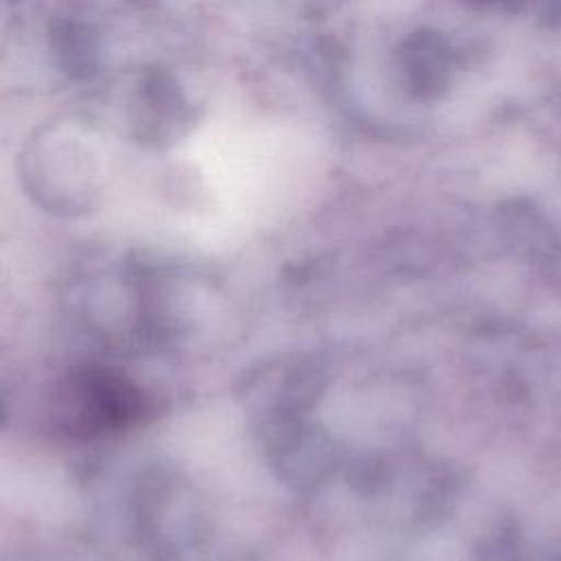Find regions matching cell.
<instances>
[{
	"label": "cell",
	"instance_id": "cell-4",
	"mask_svg": "<svg viewBox=\"0 0 561 561\" xmlns=\"http://www.w3.org/2000/svg\"><path fill=\"white\" fill-rule=\"evenodd\" d=\"M50 48L59 68L72 79H92L101 70V37L77 18H59L50 26Z\"/></svg>",
	"mask_w": 561,
	"mask_h": 561
},
{
	"label": "cell",
	"instance_id": "cell-3",
	"mask_svg": "<svg viewBox=\"0 0 561 561\" xmlns=\"http://www.w3.org/2000/svg\"><path fill=\"white\" fill-rule=\"evenodd\" d=\"M449 53L440 33L414 31L405 35L394 50V70L403 90L421 101L440 96L451 75Z\"/></svg>",
	"mask_w": 561,
	"mask_h": 561
},
{
	"label": "cell",
	"instance_id": "cell-2",
	"mask_svg": "<svg viewBox=\"0 0 561 561\" xmlns=\"http://www.w3.org/2000/svg\"><path fill=\"white\" fill-rule=\"evenodd\" d=\"M129 134L145 147H171L197 123V107L178 77L160 66L142 68L125 107Z\"/></svg>",
	"mask_w": 561,
	"mask_h": 561
},
{
	"label": "cell",
	"instance_id": "cell-1",
	"mask_svg": "<svg viewBox=\"0 0 561 561\" xmlns=\"http://www.w3.org/2000/svg\"><path fill=\"white\" fill-rule=\"evenodd\" d=\"M26 186L48 206L79 208L94 195V164L90 147L61 127L39 134L24 153Z\"/></svg>",
	"mask_w": 561,
	"mask_h": 561
}]
</instances>
